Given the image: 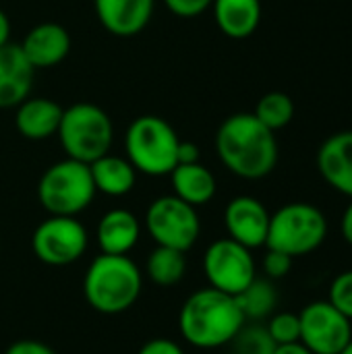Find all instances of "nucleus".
Instances as JSON below:
<instances>
[{"mask_svg":"<svg viewBox=\"0 0 352 354\" xmlns=\"http://www.w3.org/2000/svg\"><path fill=\"white\" fill-rule=\"evenodd\" d=\"M216 153L234 176L266 178L278 166L276 133L263 127L253 112H237L218 127Z\"/></svg>","mask_w":352,"mask_h":354,"instance_id":"nucleus-1","label":"nucleus"},{"mask_svg":"<svg viewBox=\"0 0 352 354\" xmlns=\"http://www.w3.org/2000/svg\"><path fill=\"white\" fill-rule=\"evenodd\" d=\"M247 324L237 297L212 286L193 292L180 307L178 332L183 340L201 351L228 346Z\"/></svg>","mask_w":352,"mask_h":354,"instance_id":"nucleus-2","label":"nucleus"},{"mask_svg":"<svg viewBox=\"0 0 352 354\" xmlns=\"http://www.w3.org/2000/svg\"><path fill=\"white\" fill-rule=\"evenodd\" d=\"M143 290V274L129 255L100 253L83 278V295L89 307L102 315L129 311Z\"/></svg>","mask_w":352,"mask_h":354,"instance_id":"nucleus-3","label":"nucleus"},{"mask_svg":"<svg viewBox=\"0 0 352 354\" xmlns=\"http://www.w3.org/2000/svg\"><path fill=\"white\" fill-rule=\"evenodd\" d=\"M180 139L172 124L156 114L135 118L124 133V151L133 168L147 176H166L178 164Z\"/></svg>","mask_w":352,"mask_h":354,"instance_id":"nucleus-4","label":"nucleus"},{"mask_svg":"<svg viewBox=\"0 0 352 354\" xmlns=\"http://www.w3.org/2000/svg\"><path fill=\"white\" fill-rule=\"evenodd\" d=\"M56 135L66 158L91 164L110 153L114 127L106 110L89 102H79L62 110Z\"/></svg>","mask_w":352,"mask_h":354,"instance_id":"nucleus-5","label":"nucleus"},{"mask_svg":"<svg viewBox=\"0 0 352 354\" xmlns=\"http://www.w3.org/2000/svg\"><path fill=\"white\" fill-rule=\"evenodd\" d=\"M328 239L326 214L305 201H293L270 216V230L266 247L286 255L303 257L317 251Z\"/></svg>","mask_w":352,"mask_h":354,"instance_id":"nucleus-6","label":"nucleus"},{"mask_svg":"<svg viewBox=\"0 0 352 354\" xmlns=\"http://www.w3.org/2000/svg\"><path fill=\"white\" fill-rule=\"evenodd\" d=\"M89 164L64 158L52 164L39 178L37 199L50 216H79L95 197Z\"/></svg>","mask_w":352,"mask_h":354,"instance_id":"nucleus-7","label":"nucleus"},{"mask_svg":"<svg viewBox=\"0 0 352 354\" xmlns=\"http://www.w3.org/2000/svg\"><path fill=\"white\" fill-rule=\"evenodd\" d=\"M143 226L158 247H170L183 253L193 249L201 234L197 207L185 203L176 195L154 199L145 212Z\"/></svg>","mask_w":352,"mask_h":354,"instance_id":"nucleus-8","label":"nucleus"},{"mask_svg":"<svg viewBox=\"0 0 352 354\" xmlns=\"http://www.w3.org/2000/svg\"><path fill=\"white\" fill-rule=\"evenodd\" d=\"M89 247V234L75 216H50L31 234L35 257L52 268L79 261Z\"/></svg>","mask_w":352,"mask_h":354,"instance_id":"nucleus-9","label":"nucleus"},{"mask_svg":"<svg viewBox=\"0 0 352 354\" xmlns=\"http://www.w3.org/2000/svg\"><path fill=\"white\" fill-rule=\"evenodd\" d=\"M203 272L212 288L230 297H239L257 278V266L251 249L228 236L214 241L205 249Z\"/></svg>","mask_w":352,"mask_h":354,"instance_id":"nucleus-10","label":"nucleus"},{"mask_svg":"<svg viewBox=\"0 0 352 354\" xmlns=\"http://www.w3.org/2000/svg\"><path fill=\"white\" fill-rule=\"evenodd\" d=\"M301 344L313 354H340L352 340V322L328 301H313L301 313Z\"/></svg>","mask_w":352,"mask_h":354,"instance_id":"nucleus-11","label":"nucleus"},{"mask_svg":"<svg viewBox=\"0 0 352 354\" xmlns=\"http://www.w3.org/2000/svg\"><path fill=\"white\" fill-rule=\"evenodd\" d=\"M270 216L272 214L268 212V207L251 195H239L230 199L224 209V226L228 239L251 251L266 247Z\"/></svg>","mask_w":352,"mask_h":354,"instance_id":"nucleus-12","label":"nucleus"},{"mask_svg":"<svg viewBox=\"0 0 352 354\" xmlns=\"http://www.w3.org/2000/svg\"><path fill=\"white\" fill-rule=\"evenodd\" d=\"M102 27L116 37H135L151 21L156 0H93Z\"/></svg>","mask_w":352,"mask_h":354,"instance_id":"nucleus-13","label":"nucleus"},{"mask_svg":"<svg viewBox=\"0 0 352 354\" xmlns=\"http://www.w3.org/2000/svg\"><path fill=\"white\" fill-rule=\"evenodd\" d=\"M322 178L338 193L352 199V131L330 135L315 158Z\"/></svg>","mask_w":352,"mask_h":354,"instance_id":"nucleus-14","label":"nucleus"},{"mask_svg":"<svg viewBox=\"0 0 352 354\" xmlns=\"http://www.w3.org/2000/svg\"><path fill=\"white\" fill-rule=\"evenodd\" d=\"M21 50L35 71L52 68L68 56L71 35L58 23H39L27 31Z\"/></svg>","mask_w":352,"mask_h":354,"instance_id":"nucleus-15","label":"nucleus"},{"mask_svg":"<svg viewBox=\"0 0 352 354\" xmlns=\"http://www.w3.org/2000/svg\"><path fill=\"white\" fill-rule=\"evenodd\" d=\"M35 68L25 58L21 46L4 44L0 48V108H17L29 97Z\"/></svg>","mask_w":352,"mask_h":354,"instance_id":"nucleus-16","label":"nucleus"},{"mask_svg":"<svg viewBox=\"0 0 352 354\" xmlns=\"http://www.w3.org/2000/svg\"><path fill=\"white\" fill-rule=\"evenodd\" d=\"M141 239L139 218L122 207L106 212L95 228V241L106 255H129Z\"/></svg>","mask_w":352,"mask_h":354,"instance_id":"nucleus-17","label":"nucleus"},{"mask_svg":"<svg viewBox=\"0 0 352 354\" xmlns=\"http://www.w3.org/2000/svg\"><path fill=\"white\" fill-rule=\"evenodd\" d=\"M62 108L48 97H27L17 106L15 127L31 141H44L58 133Z\"/></svg>","mask_w":352,"mask_h":354,"instance_id":"nucleus-18","label":"nucleus"},{"mask_svg":"<svg viewBox=\"0 0 352 354\" xmlns=\"http://www.w3.org/2000/svg\"><path fill=\"white\" fill-rule=\"evenodd\" d=\"M218 29L230 39L251 37L261 23V0H214Z\"/></svg>","mask_w":352,"mask_h":354,"instance_id":"nucleus-19","label":"nucleus"},{"mask_svg":"<svg viewBox=\"0 0 352 354\" xmlns=\"http://www.w3.org/2000/svg\"><path fill=\"white\" fill-rule=\"evenodd\" d=\"M170 180H172L174 195L178 199H183L185 203L193 205V207L210 203L216 197V191H218L216 176L201 162L178 164L170 172Z\"/></svg>","mask_w":352,"mask_h":354,"instance_id":"nucleus-20","label":"nucleus"},{"mask_svg":"<svg viewBox=\"0 0 352 354\" xmlns=\"http://www.w3.org/2000/svg\"><path fill=\"white\" fill-rule=\"evenodd\" d=\"M89 170L95 191L108 197H124L133 191L137 183V170L127 158L106 153L95 162H91Z\"/></svg>","mask_w":352,"mask_h":354,"instance_id":"nucleus-21","label":"nucleus"},{"mask_svg":"<svg viewBox=\"0 0 352 354\" xmlns=\"http://www.w3.org/2000/svg\"><path fill=\"white\" fill-rule=\"evenodd\" d=\"M145 274L158 286H174L187 274V253L156 245V249L147 255Z\"/></svg>","mask_w":352,"mask_h":354,"instance_id":"nucleus-22","label":"nucleus"},{"mask_svg":"<svg viewBox=\"0 0 352 354\" xmlns=\"http://www.w3.org/2000/svg\"><path fill=\"white\" fill-rule=\"evenodd\" d=\"M237 303L247 322H261L274 315L278 305V292L272 280L255 278L239 297Z\"/></svg>","mask_w":352,"mask_h":354,"instance_id":"nucleus-23","label":"nucleus"},{"mask_svg":"<svg viewBox=\"0 0 352 354\" xmlns=\"http://www.w3.org/2000/svg\"><path fill=\"white\" fill-rule=\"evenodd\" d=\"M253 114L263 127L276 133L290 124V120L295 118V102L284 91H270L257 102Z\"/></svg>","mask_w":352,"mask_h":354,"instance_id":"nucleus-24","label":"nucleus"},{"mask_svg":"<svg viewBox=\"0 0 352 354\" xmlns=\"http://www.w3.org/2000/svg\"><path fill=\"white\" fill-rule=\"evenodd\" d=\"M228 346L232 354H274L276 351V342L268 334L266 326L259 324H245Z\"/></svg>","mask_w":352,"mask_h":354,"instance_id":"nucleus-25","label":"nucleus"},{"mask_svg":"<svg viewBox=\"0 0 352 354\" xmlns=\"http://www.w3.org/2000/svg\"><path fill=\"white\" fill-rule=\"evenodd\" d=\"M268 334L272 336V340L276 342V346L280 344H293L301 340V322H299V313H274L270 315L268 324H266Z\"/></svg>","mask_w":352,"mask_h":354,"instance_id":"nucleus-26","label":"nucleus"},{"mask_svg":"<svg viewBox=\"0 0 352 354\" xmlns=\"http://www.w3.org/2000/svg\"><path fill=\"white\" fill-rule=\"evenodd\" d=\"M328 303L352 322V270L338 274L328 290Z\"/></svg>","mask_w":352,"mask_h":354,"instance_id":"nucleus-27","label":"nucleus"},{"mask_svg":"<svg viewBox=\"0 0 352 354\" xmlns=\"http://www.w3.org/2000/svg\"><path fill=\"white\" fill-rule=\"evenodd\" d=\"M261 266H263V274L268 276V280H282L293 270V257L282 251L268 249Z\"/></svg>","mask_w":352,"mask_h":354,"instance_id":"nucleus-28","label":"nucleus"},{"mask_svg":"<svg viewBox=\"0 0 352 354\" xmlns=\"http://www.w3.org/2000/svg\"><path fill=\"white\" fill-rule=\"evenodd\" d=\"M214 0H164L166 8L183 19H193L199 17L201 12H205L212 6Z\"/></svg>","mask_w":352,"mask_h":354,"instance_id":"nucleus-29","label":"nucleus"},{"mask_svg":"<svg viewBox=\"0 0 352 354\" xmlns=\"http://www.w3.org/2000/svg\"><path fill=\"white\" fill-rule=\"evenodd\" d=\"M137 354H185V351L180 348V344H176L174 340L168 338H154L147 340Z\"/></svg>","mask_w":352,"mask_h":354,"instance_id":"nucleus-30","label":"nucleus"},{"mask_svg":"<svg viewBox=\"0 0 352 354\" xmlns=\"http://www.w3.org/2000/svg\"><path fill=\"white\" fill-rule=\"evenodd\" d=\"M4 354H56L48 344L37 340H17L12 342Z\"/></svg>","mask_w":352,"mask_h":354,"instance_id":"nucleus-31","label":"nucleus"},{"mask_svg":"<svg viewBox=\"0 0 352 354\" xmlns=\"http://www.w3.org/2000/svg\"><path fill=\"white\" fill-rule=\"evenodd\" d=\"M199 158H201L199 147L193 141H180V145H178V164H195V162H199Z\"/></svg>","mask_w":352,"mask_h":354,"instance_id":"nucleus-32","label":"nucleus"},{"mask_svg":"<svg viewBox=\"0 0 352 354\" xmlns=\"http://www.w3.org/2000/svg\"><path fill=\"white\" fill-rule=\"evenodd\" d=\"M340 232L344 236V241L352 247V199L351 203L346 205L344 214H342V220H340Z\"/></svg>","mask_w":352,"mask_h":354,"instance_id":"nucleus-33","label":"nucleus"},{"mask_svg":"<svg viewBox=\"0 0 352 354\" xmlns=\"http://www.w3.org/2000/svg\"><path fill=\"white\" fill-rule=\"evenodd\" d=\"M274 354H313L307 346H303L301 342H293V344H280L276 346Z\"/></svg>","mask_w":352,"mask_h":354,"instance_id":"nucleus-34","label":"nucleus"},{"mask_svg":"<svg viewBox=\"0 0 352 354\" xmlns=\"http://www.w3.org/2000/svg\"><path fill=\"white\" fill-rule=\"evenodd\" d=\"M8 37H10V21H8L6 12L0 8V48L4 44H8Z\"/></svg>","mask_w":352,"mask_h":354,"instance_id":"nucleus-35","label":"nucleus"},{"mask_svg":"<svg viewBox=\"0 0 352 354\" xmlns=\"http://www.w3.org/2000/svg\"><path fill=\"white\" fill-rule=\"evenodd\" d=\"M340 354H352V340L346 344V346H344V351H342Z\"/></svg>","mask_w":352,"mask_h":354,"instance_id":"nucleus-36","label":"nucleus"}]
</instances>
